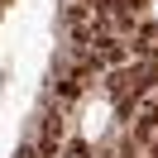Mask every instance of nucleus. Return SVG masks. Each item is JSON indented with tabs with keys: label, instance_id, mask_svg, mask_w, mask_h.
Segmentation results:
<instances>
[{
	"label": "nucleus",
	"instance_id": "obj_1",
	"mask_svg": "<svg viewBox=\"0 0 158 158\" xmlns=\"http://www.w3.org/2000/svg\"><path fill=\"white\" fill-rule=\"evenodd\" d=\"M62 139V115H43V139H39V153H53Z\"/></svg>",
	"mask_w": 158,
	"mask_h": 158
},
{
	"label": "nucleus",
	"instance_id": "obj_3",
	"mask_svg": "<svg viewBox=\"0 0 158 158\" xmlns=\"http://www.w3.org/2000/svg\"><path fill=\"white\" fill-rule=\"evenodd\" d=\"M125 58V48H115L110 39H101V48H96V62H120Z\"/></svg>",
	"mask_w": 158,
	"mask_h": 158
},
{
	"label": "nucleus",
	"instance_id": "obj_5",
	"mask_svg": "<svg viewBox=\"0 0 158 158\" xmlns=\"http://www.w3.org/2000/svg\"><path fill=\"white\" fill-rule=\"evenodd\" d=\"M19 158H39V148H19Z\"/></svg>",
	"mask_w": 158,
	"mask_h": 158
},
{
	"label": "nucleus",
	"instance_id": "obj_2",
	"mask_svg": "<svg viewBox=\"0 0 158 158\" xmlns=\"http://www.w3.org/2000/svg\"><path fill=\"white\" fill-rule=\"evenodd\" d=\"M153 125H158V101H148V106H144V120H139V139L153 134Z\"/></svg>",
	"mask_w": 158,
	"mask_h": 158
},
{
	"label": "nucleus",
	"instance_id": "obj_6",
	"mask_svg": "<svg viewBox=\"0 0 158 158\" xmlns=\"http://www.w3.org/2000/svg\"><path fill=\"white\" fill-rule=\"evenodd\" d=\"M125 5H139V0H125Z\"/></svg>",
	"mask_w": 158,
	"mask_h": 158
},
{
	"label": "nucleus",
	"instance_id": "obj_4",
	"mask_svg": "<svg viewBox=\"0 0 158 158\" xmlns=\"http://www.w3.org/2000/svg\"><path fill=\"white\" fill-rule=\"evenodd\" d=\"M67 158H91V148H86V139H72V144H67Z\"/></svg>",
	"mask_w": 158,
	"mask_h": 158
}]
</instances>
